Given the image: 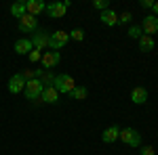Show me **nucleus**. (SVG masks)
<instances>
[{"mask_svg":"<svg viewBox=\"0 0 158 155\" xmlns=\"http://www.w3.org/2000/svg\"><path fill=\"white\" fill-rule=\"evenodd\" d=\"M53 88H55L59 95H72V90L76 88V82H74L72 76H68V73H59V76H55Z\"/></svg>","mask_w":158,"mask_h":155,"instance_id":"f257e3e1","label":"nucleus"},{"mask_svg":"<svg viewBox=\"0 0 158 155\" xmlns=\"http://www.w3.org/2000/svg\"><path fill=\"white\" fill-rule=\"evenodd\" d=\"M42 90H44V86H42V82L38 80V78H34V80H27L25 82V88H23V95L27 101H38L40 99V95H42Z\"/></svg>","mask_w":158,"mask_h":155,"instance_id":"f03ea898","label":"nucleus"},{"mask_svg":"<svg viewBox=\"0 0 158 155\" xmlns=\"http://www.w3.org/2000/svg\"><path fill=\"white\" fill-rule=\"evenodd\" d=\"M118 141H122L127 147H133V149H135V147H139V145H141V134L135 130V128H122Z\"/></svg>","mask_w":158,"mask_h":155,"instance_id":"7ed1b4c3","label":"nucleus"},{"mask_svg":"<svg viewBox=\"0 0 158 155\" xmlns=\"http://www.w3.org/2000/svg\"><path fill=\"white\" fill-rule=\"evenodd\" d=\"M17 29H19L21 34H34V32L38 29V19L25 13L23 17L17 19Z\"/></svg>","mask_w":158,"mask_h":155,"instance_id":"20e7f679","label":"nucleus"},{"mask_svg":"<svg viewBox=\"0 0 158 155\" xmlns=\"http://www.w3.org/2000/svg\"><path fill=\"white\" fill-rule=\"evenodd\" d=\"M30 40H32V46L36 48V50H40V52H42V50H47V48H49L51 34L47 32V29H40V27H38L36 32H34V36L30 38Z\"/></svg>","mask_w":158,"mask_h":155,"instance_id":"39448f33","label":"nucleus"},{"mask_svg":"<svg viewBox=\"0 0 158 155\" xmlns=\"http://www.w3.org/2000/svg\"><path fill=\"white\" fill-rule=\"evenodd\" d=\"M68 40H70V34H68V32H63V29H57V32H53V34H51L49 48H53V50H57V52H59L61 48L68 44Z\"/></svg>","mask_w":158,"mask_h":155,"instance_id":"423d86ee","label":"nucleus"},{"mask_svg":"<svg viewBox=\"0 0 158 155\" xmlns=\"http://www.w3.org/2000/svg\"><path fill=\"white\" fill-rule=\"evenodd\" d=\"M141 32H143V36H152L158 34V17H154L152 13L143 17V21H141Z\"/></svg>","mask_w":158,"mask_h":155,"instance_id":"0eeeda50","label":"nucleus"},{"mask_svg":"<svg viewBox=\"0 0 158 155\" xmlns=\"http://www.w3.org/2000/svg\"><path fill=\"white\" fill-rule=\"evenodd\" d=\"M59 61H61V55L57 52V50H47V52H42V59H40V63H42V69L53 72V67H55Z\"/></svg>","mask_w":158,"mask_h":155,"instance_id":"6e6552de","label":"nucleus"},{"mask_svg":"<svg viewBox=\"0 0 158 155\" xmlns=\"http://www.w3.org/2000/svg\"><path fill=\"white\" fill-rule=\"evenodd\" d=\"M65 13H68V6H65V2H59V0H55V2L47 4V15H49L51 19H61V17H65Z\"/></svg>","mask_w":158,"mask_h":155,"instance_id":"1a4fd4ad","label":"nucleus"},{"mask_svg":"<svg viewBox=\"0 0 158 155\" xmlns=\"http://www.w3.org/2000/svg\"><path fill=\"white\" fill-rule=\"evenodd\" d=\"M6 88H9V92H11V95H19V92H23L25 78L21 76V72L15 73V76H11V80H9V84H6Z\"/></svg>","mask_w":158,"mask_h":155,"instance_id":"9d476101","label":"nucleus"},{"mask_svg":"<svg viewBox=\"0 0 158 155\" xmlns=\"http://www.w3.org/2000/svg\"><path fill=\"white\" fill-rule=\"evenodd\" d=\"M25 11H27V15H32V17H38L40 13L47 11V4H44V0H27L25 2Z\"/></svg>","mask_w":158,"mask_h":155,"instance_id":"9b49d317","label":"nucleus"},{"mask_svg":"<svg viewBox=\"0 0 158 155\" xmlns=\"http://www.w3.org/2000/svg\"><path fill=\"white\" fill-rule=\"evenodd\" d=\"M118 136H120V128H118V126H110V128H106V130L101 132V141H103L106 145L116 143Z\"/></svg>","mask_w":158,"mask_h":155,"instance_id":"f8f14e48","label":"nucleus"},{"mask_svg":"<svg viewBox=\"0 0 158 155\" xmlns=\"http://www.w3.org/2000/svg\"><path fill=\"white\" fill-rule=\"evenodd\" d=\"M40 101H42V103H51V105H55V103L59 101V92H57L53 86H47V88L42 90V95H40Z\"/></svg>","mask_w":158,"mask_h":155,"instance_id":"ddd939ff","label":"nucleus"},{"mask_svg":"<svg viewBox=\"0 0 158 155\" xmlns=\"http://www.w3.org/2000/svg\"><path fill=\"white\" fill-rule=\"evenodd\" d=\"M131 101H133L135 105H143V103L148 101V90L143 88V86L133 88V90H131Z\"/></svg>","mask_w":158,"mask_h":155,"instance_id":"4468645a","label":"nucleus"},{"mask_svg":"<svg viewBox=\"0 0 158 155\" xmlns=\"http://www.w3.org/2000/svg\"><path fill=\"white\" fill-rule=\"evenodd\" d=\"M32 40L30 38H19L17 42H15V52L17 55H30V50H32Z\"/></svg>","mask_w":158,"mask_h":155,"instance_id":"2eb2a0df","label":"nucleus"},{"mask_svg":"<svg viewBox=\"0 0 158 155\" xmlns=\"http://www.w3.org/2000/svg\"><path fill=\"white\" fill-rule=\"evenodd\" d=\"M99 19H101V23L103 25H108V27H114V25H118V13H114V11H103L101 15H99Z\"/></svg>","mask_w":158,"mask_h":155,"instance_id":"dca6fc26","label":"nucleus"},{"mask_svg":"<svg viewBox=\"0 0 158 155\" xmlns=\"http://www.w3.org/2000/svg\"><path fill=\"white\" fill-rule=\"evenodd\" d=\"M154 46H156V40L152 36H141L139 38V50H141V52H150V50H154Z\"/></svg>","mask_w":158,"mask_h":155,"instance_id":"f3484780","label":"nucleus"},{"mask_svg":"<svg viewBox=\"0 0 158 155\" xmlns=\"http://www.w3.org/2000/svg\"><path fill=\"white\" fill-rule=\"evenodd\" d=\"M74 99V101H85L86 96H89V90H86L85 86H76V88H74L72 90V95H70Z\"/></svg>","mask_w":158,"mask_h":155,"instance_id":"a211bd4d","label":"nucleus"},{"mask_svg":"<svg viewBox=\"0 0 158 155\" xmlns=\"http://www.w3.org/2000/svg\"><path fill=\"white\" fill-rule=\"evenodd\" d=\"M25 13H27V11H25V2H15V4L11 6V15H13V17H17V19L23 17Z\"/></svg>","mask_w":158,"mask_h":155,"instance_id":"6ab92c4d","label":"nucleus"},{"mask_svg":"<svg viewBox=\"0 0 158 155\" xmlns=\"http://www.w3.org/2000/svg\"><path fill=\"white\" fill-rule=\"evenodd\" d=\"M127 36L133 38V40H139V38L143 36V32H141V25H131V27H129V32H127Z\"/></svg>","mask_w":158,"mask_h":155,"instance_id":"aec40b11","label":"nucleus"},{"mask_svg":"<svg viewBox=\"0 0 158 155\" xmlns=\"http://www.w3.org/2000/svg\"><path fill=\"white\" fill-rule=\"evenodd\" d=\"M68 34H70V38H72V40H76V42H82V40H85V32H82L80 27H76V29L68 32Z\"/></svg>","mask_w":158,"mask_h":155,"instance_id":"412c9836","label":"nucleus"},{"mask_svg":"<svg viewBox=\"0 0 158 155\" xmlns=\"http://www.w3.org/2000/svg\"><path fill=\"white\" fill-rule=\"evenodd\" d=\"M108 4H110V0H93V6L97 9V11H108Z\"/></svg>","mask_w":158,"mask_h":155,"instance_id":"4be33fe9","label":"nucleus"},{"mask_svg":"<svg viewBox=\"0 0 158 155\" xmlns=\"http://www.w3.org/2000/svg\"><path fill=\"white\" fill-rule=\"evenodd\" d=\"M27 59L32 61V63H38V61L42 59V52L36 50V48H32V50H30V55H27Z\"/></svg>","mask_w":158,"mask_h":155,"instance_id":"5701e85b","label":"nucleus"},{"mask_svg":"<svg viewBox=\"0 0 158 155\" xmlns=\"http://www.w3.org/2000/svg\"><path fill=\"white\" fill-rule=\"evenodd\" d=\"M131 19H133V15L129 11H124L122 15H118V23H131Z\"/></svg>","mask_w":158,"mask_h":155,"instance_id":"b1692460","label":"nucleus"},{"mask_svg":"<svg viewBox=\"0 0 158 155\" xmlns=\"http://www.w3.org/2000/svg\"><path fill=\"white\" fill-rule=\"evenodd\" d=\"M141 155H156V151H154V147H143Z\"/></svg>","mask_w":158,"mask_h":155,"instance_id":"393cba45","label":"nucleus"},{"mask_svg":"<svg viewBox=\"0 0 158 155\" xmlns=\"http://www.w3.org/2000/svg\"><path fill=\"white\" fill-rule=\"evenodd\" d=\"M152 4H154V0H141V6L143 9H152Z\"/></svg>","mask_w":158,"mask_h":155,"instance_id":"a878e982","label":"nucleus"},{"mask_svg":"<svg viewBox=\"0 0 158 155\" xmlns=\"http://www.w3.org/2000/svg\"><path fill=\"white\" fill-rule=\"evenodd\" d=\"M152 15H154V17H158V0L152 4Z\"/></svg>","mask_w":158,"mask_h":155,"instance_id":"bb28decb","label":"nucleus"}]
</instances>
